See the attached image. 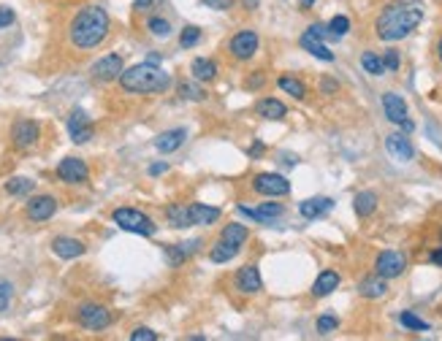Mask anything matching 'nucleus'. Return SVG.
I'll return each instance as SVG.
<instances>
[{
	"instance_id": "obj_1",
	"label": "nucleus",
	"mask_w": 442,
	"mask_h": 341,
	"mask_svg": "<svg viewBox=\"0 0 442 341\" xmlns=\"http://www.w3.org/2000/svg\"><path fill=\"white\" fill-rule=\"evenodd\" d=\"M423 19V8L418 3H394L388 6L375 22V33H378L380 41H402L407 38Z\"/></svg>"
},
{
	"instance_id": "obj_2",
	"label": "nucleus",
	"mask_w": 442,
	"mask_h": 341,
	"mask_svg": "<svg viewBox=\"0 0 442 341\" xmlns=\"http://www.w3.org/2000/svg\"><path fill=\"white\" fill-rule=\"evenodd\" d=\"M109 28H112V19H109L106 8L85 6L71 22V44L79 49H95L109 35Z\"/></svg>"
},
{
	"instance_id": "obj_3",
	"label": "nucleus",
	"mask_w": 442,
	"mask_h": 341,
	"mask_svg": "<svg viewBox=\"0 0 442 341\" xmlns=\"http://www.w3.org/2000/svg\"><path fill=\"white\" fill-rule=\"evenodd\" d=\"M171 84V76L166 71H160L155 62H139L133 68L123 71L120 76V87L125 93H166Z\"/></svg>"
},
{
	"instance_id": "obj_4",
	"label": "nucleus",
	"mask_w": 442,
	"mask_h": 341,
	"mask_svg": "<svg viewBox=\"0 0 442 341\" xmlns=\"http://www.w3.org/2000/svg\"><path fill=\"white\" fill-rule=\"evenodd\" d=\"M112 219L117 222V228H123L127 233H136V236H155V230H158L155 222L139 209H114Z\"/></svg>"
},
{
	"instance_id": "obj_5",
	"label": "nucleus",
	"mask_w": 442,
	"mask_h": 341,
	"mask_svg": "<svg viewBox=\"0 0 442 341\" xmlns=\"http://www.w3.org/2000/svg\"><path fill=\"white\" fill-rule=\"evenodd\" d=\"M382 111H385L388 122L399 125L405 133H412V127H415V125H412L410 117H407V103H405V98H402V95H396V93L382 95Z\"/></svg>"
},
{
	"instance_id": "obj_6",
	"label": "nucleus",
	"mask_w": 442,
	"mask_h": 341,
	"mask_svg": "<svg viewBox=\"0 0 442 341\" xmlns=\"http://www.w3.org/2000/svg\"><path fill=\"white\" fill-rule=\"evenodd\" d=\"M405 268H407V260H405V255L396 252V249L380 252L378 260H375V274H380L382 279H396V277L405 274Z\"/></svg>"
},
{
	"instance_id": "obj_7",
	"label": "nucleus",
	"mask_w": 442,
	"mask_h": 341,
	"mask_svg": "<svg viewBox=\"0 0 442 341\" xmlns=\"http://www.w3.org/2000/svg\"><path fill=\"white\" fill-rule=\"evenodd\" d=\"M76 320H79V325L87 328V331H103V328L112 325V314H109L106 306H100V304H82L79 311H76Z\"/></svg>"
},
{
	"instance_id": "obj_8",
	"label": "nucleus",
	"mask_w": 442,
	"mask_h": 341,
	"mask_svg": "<svg viewBox=\"0 0 442 341\" xmlns=\"http://www.w3.org/2000/svg\"><path fill=\"white\" fill-rule=\"evenodd\" d=\"M253 190L266 198H283L290 192V182L280 174H258L253 179Z\"/></svg>"
},
{
	"instance_id": "obj_9",
	"label": "nucleus",
	"mask_w": 442,
	"mask_h": 341,
	"mask_svg": "<svg viewBox=\"0 0 442 341\" xmlns=\"http://www.w3.org/2000/svg\"><path fill=\"white\" fill-rule=\"evenodd\" d=\"M123 57L120 55H106V57H100V60L93 65V79L95 82H100V84H106V82H114V79H120L123 76Z\"/></svg>"
},
{
	"instance_id": "obj_10",
	"label": "nucleus",
	"mask_w": 442,
	"mask_h": 341,
	"mask_svg": "<svg viewBox=\"0 0 442 341\" xmlns=\"http://www.w3.org/2000/svg\"><path fill=\"white\" fill-rule=\"evenodd\" d=\"M58 176L63 179L65 185H85L90 171H87V163L79 160V157H65L63 163L58 165Z\"/></svg>"
},
{
	"instance_id": "obj_11",
	"label": "nucleus",
	"mask_w": 442,
	"mask_h": 341,
	"mask_svg": "<svg viewBox=\"0 0 442 341\" xmlns=\"http://www.w3.org/2000/svg\"><path fill=\"white\" fill-rule=\"evenodd\" d=\"M38 136H41V127L33 120H19L11 127V141H14L17 149H30L33 144L38 141Z\"/></svg>"
},
{
	"instance_id": "obj_12",
	"label": "nucleus",
	"mask_w": 442,
	"mask_h": 341,
	"mask_svg": "<svg viewBox=\"0 0 442 341\" xmlns=\"http://www.w3.org/2000/svg\"><path fill=\"white\" fill-rule=\"evenodd\" d=\"M68 133H71V141L73 144H85V141H90L95 133L93 122H90V117L82 111V109H76L71 117H68Z\"/></svg>"
},
{
	"instance_id": "obj_13",
	"label": "nucleus",
	"mask_w": 442,
	"mask_h": 341,
	"mask_svg": "<svg viewBox=\"0 0 442 341\" xmlns=\"http://www.w3.org/2000/svg\"><path fill=\"white\" fill-rule=\"evenodd\" d=\"M258 52V35L255 30H242L231 38V55L236 60H250Z\"/></svg>"
},
{
	"instance_id": "obj_14",
	"label": "nucleus",
	"mask_w": 442,
	"mask_h": 341,
	"mask_svg": "<svg viewBox=\"0 0 442 341\" xmlns=\"http://www.w3.org/2000/svg\"><path fill=\"white\" fill-rule=\"evenodd\" d=\"M385 149H388V155L394 157L396 163H410L412 157H415V149H412L410 138L405 133H391L385 138Z\"/></svg>"
},
{
	"instance_id": "obj_15",
	"label": "nucleus",
	"mask_w": 442,
	"mask_h": 341,
	"mask_svg": "<svg viewBox=\"0 0 442 341\" xmlns=\"http://www.w3.org/2000/svg\"><path fill=\"white\" fill-rule=\"evenodd\" d=\"M55 212H58V201L52 195H35L28 201V217L33 222H46V219H52Z\"/></svg>"
},
{
	"instance_id": "obj_16",
	"label": "nucleus",
	"mask_w": 442,
	"mask_h": 341,
	"mask_svg": "<svg viewBox=\"0 0 442 341\" xmlns=\"http://www.w3.org/2000/svg\"><path fill=\"white\" fill-rule=\"evenodd\" d=\"M260 287H263V279L258 266H242L236 274V290L245 295H253V293H260Z\"/></svg>"
},
{
	"instance_id": "obj_17",
	"label": "nucleus",
	"mask_w": 442,
	"mask_h": 341,
	"mask_svg": "<svg viewBox=\"0 0 442 341\" xmlns=\"http://www.w3.org/2000/svg\"><path fill=\"white\" fill-rule=\"evenodd\" d=\"M239 212L245 214V217L255 219V222H260V225H272L274 217H280L283 214V203H263V206H258V209H250V206H239Z\"/></svg>"
},
{
	"instance_id": "obj_18",
	"label": "nucleus",
	"mask_w": 442,
	"mask_h": 341,
	"mask_svg": "<svg viewBox=\"0 0 442 341\" xmlns=\"http://www.w3.org/2000/svg\"><path fill=\"white\" fill-rule=\"evenodd\" d=\"M185 138H188V130H185V127L166 130V133H160L158 138H155V149H158V152H163V155H168V152H177V149L185 144Z\"/></svg>"
},
{
	"instance_id": "obj_19",
	"label": "nucleus",
	"mask_w": 442,
	"mask_h": 341,
	"mask_svg": "<svg viewBox=\"0 0 442 341\" xmlns=\"http://www.w3.org/2000/svg\"><path fill=\"white\" fill-rule=\"evenodd\" d=\"M52 252L63 260H73V257H82L85 255V244L79 239H71V236H58L52 241Z\"/></svg>"
},
{
	"instance_id": "obj_20",
	"label": "nucleus",
	"mask_w": 442,
	"mask_h": 341,
	"mask_svg": "<svg viewBox=\"0 0 442 341\" xmlns=\"http://www.w3.org/2000/svg\"><path fill=\"white\" fill-rule=\"evenodd\" d=\"M331 206H334L331 198H307V201L299 203V212H301L304 219H317V217H323V214H328Z\"/></svg>"
},
{
	"instance_id": "obj_21",
	"label": "nucleus",
	"mask_w": 442,
	"mask_h": 341,
	"mask_svg": "<svg viewBox=\"0 0 442 341\" xmlns=\"http://www.w3.org/2000/svg\"><path fill=\"white\" fill-rule=\"evenodd\" d=\"M337 287H339V274L331 271V268H326L323 274H317L315 284H312V295H315V298H326V295H331Z\"/></svg>"
},
{
	"instance_id": "obj_22",
	"label": "nucleus",
	"mask_w": 442,
	"mask_h": 341,
	"mask_svg": "<svg viewBox=\"0 0 442 341\" xmlns=\"http://www.w3.org/2000/svg\"><path fill=\"white\" fill-rule=\"evenodd\" d=\"M190 225H212L220 219V209L215 206H204V203H190Z\"/></svg>"
},
{
	"instance_id": "obj_23",
	"label": "nucleus",
	"mask_w": 442,
	"mask_h": 341,
	"mask_svg": "<svg viewBox=\"0 0 442 341\" xmlns=\"http://www.w3.org/2000/svg\"><path fill=\"white\" fill-rule=\"evenodd\" d=\"M301 46H304L312 57H317V60H326V62L334 60V52L323 44V38H317V35H312V33H304V35H301Z\"/></svg>"
},
{
	"instance_id": "obj_24",
	"label": "nucleus",
	"mask_w": 442,
	"mask_h": 341,
	"mask_svg": "<svg viewBox=\"0 0 442 341\" xmlns=\"http://www.w3.org/2000/svg\"><path fill=\"white\" fill-rule=\"evenodd\" d=\"M190 73H193L195 82H212L218 76V65L212 60H206V57H195L193 65H190Z\"/></svg>"
},
{
	"instance_id": "obj_25",
	"label": "nucleus",
	"mask_w": 442,
	"mask_h": 341,
	"mask_svg": "<svg viewBox=\"0 0 442 341\" xmlns=\"http://www.w3.org/2000/svg\"><path fill=\"white\" fill-rule=\"evenodd\" d=\"M353 209H355V214H358V217H369V214H375V209H378V195H375V192H369V190L358 192V195H355V201H353Z\"/></svg>"
},
{
	"instance_id": "obj_26",
	"label": "nucleus",
	"mask_w": 442,
	"mask_h": 341,
	"mask_svg": "<svg viewBox=\"0 0 442 341\" xmlns=\"http://www.w3.org/2000/svg\"><path fill=\"white\" fill-rule=\"evenodd\" d=\"M255 111H258V117H263V120H283L285 114H288V109H285L280 100H274V98H263Z\"/></svg>"
},
{
	"instance_id": "obj_27",
	"label": "nucleus",
	"mask_w": 442,
	"mask_h": 341,
	"mask_svg": "<svg viewBox=\"0 0 442 341\" xmlns=\"http://www.w3.org/2000/svg\"><path fill=\"white\" fill-rule=\"evenodd\" d=\"M239 244H231V241H225V239H220L215 247L209 249V260L212 263H228L231 257H236L239 255Z\"/></svg>"
},
{
	"instance_id": "obj_28",
	"label": "nucleus",
	"mask_w": 442,
	"mask_h": 341,
	"mask_svg": "<svg viewBox=\"0 0 442 341\" xmlns=\"http://www.w3.org/2000/svg\"><path fill=\"white\" fill-rule=\"evenodd\" d=\"M388 279H382V277H369V279H364L358 284V293L364 295V298H382L385 295V290H388Z\"/></svg>"
},
{
	"instance_id": "obj_29",
	"label": "nucleus",
	"mask_w": 442,
	"mask_h": 341,
	"mask_svg": "<svg viewBox=\"0 0 442 341\" xmlns=\"http://www.w3.org/2000/svg\"><path fill=\"white\" fill-rule=\"evenodd\" d=\"M166 219L171 222V228H193V225H190L188 203H171V206L166 209Z\"/></svg>"
},
{
	"instance_id": "obj_30",
	"label": "nucleus",
	"mask_w": 442,
	"mask_h": 341,
	"mask_svg": "<svg viewBox=\"0 0 442 341\" xmlns=\"http://www.w3.org/2000/svg\"><path fill=\"white\" fill-rule=\"evenodd\" d=\"M247 236H250V233H247V228H245V225H236V222H233V225H225V228H222V233H220V239L231 241V244H239V247L247 241Z\"/></svg>"
},
{
	"instance_id": "obj_31",
	"label": "nucleus",
	"mask_w": 442,
	"mask_h": 341,
	"mask_svg": "<svg viewBox=\"0 0 442 341\" xmlns=\"http://www.w3.org/2000/svg\"><path fill=\"white\" fill-rule=\"evenodd\" d=\"M280 90H285L288 95H293L296 100H304V98H307L304 82H299V79H293V76H283V79H280Z\"/></svg>"
},
{
	"instance_id": "obj_32",
	"label": "nucleus",
	"mask_w": 442,
	"mask_h": 341,
	"mask_svg": "<svg viewBox=\"0 0 442 341\" xmlns=\"http://www.w3.org/2000/svg\"><path fill=\"white\" fill-rule=\"evenodd\" d=\"M361 68L372 76H382L385 73V65H382V57H378L375 52H364L361 55Z\"/></svg>"
},
{
	"instance_id": "obj_33",
	"label": "nucleus",
	"mask_w": 442,
	"mask_h": 341,
	"mask_svg": "<svg viewBox=\"0 0 442 341\" xmlns=\"http://www.w3.org/2000/svg\"><path fill=\"white\" fill-rule=\"evenodd\" d=\"M33 187H35L33 179L17 176V179H11V182L6 185V190H8V195H28V192H33Z\"/></svg>"
},
{
	"instance_id": "obj_34",
	"label": "nucleus",
	"mask_w": 442,
	"mask_h": 341,
	"mask_svg": "<svg viewBox=\"0 0 442 341\" xmlns=\"http://www.w3.org/2000/svg\"><path fill=\"white\" fill-rule=\"evenodd\" d=\"M350 30V19L345 14H337L331 22H328V33H331V38H342V35H348Z\"/></svg>"
},
{
	"instance_id": "obj_35",
	"label": "nucleus",
	"mask_w": 442,
	"mask_h": 341,
	"mask_svg": "<svg viewBox=\"0 0 442 341\" xmlns=\"http://www.w3.org/2000/svg\"><path fill=\"white\" fill-rule=\"evenodd\" d=\"M179 98H182V100H204L206 93H204V87H198V84H193V82H182V84H179Z\"/></svg>"
},
{
	"instance_id": "obj_36",
	"label": "nucleus",
	"mask_w": 442,
	"mask_h": 341,
	"mask_svg": "<svg viewBox=\"0 0 442 341\" xmlns=\"http://www.w3.org/2000/svg\"><path fill=\"white\" fill-rule=\"evenodd\" d=\"M399 322H402L405 328H410V331H429V322L421 320V317H415L412 311H402V314H399Z\"/></svg>"
},
{
	"instance_id": "obj_37",
	"label": "nucleus",
	"mask_w": 442,
	"mask_h": 341,
	"mask_svg": "<svg viewBox=\"0 0 442 341\" xmlns=\"http://www.w3.org/2000/svg\"><path fill=\"white\" fill-rule=\"evenodd\" d=\"M147 28H150L152 35H158V38H168V35H171V25H168V19H160V17H152Z\"/></svg>"
},
{
	"instance_id": "obj_38",
	"label": "nucleus",
	"mask_w": 442,
	"mask_h": 341,
	"mask_svg": "<svg viewBox=\"0 0 442 341\" xmlns=\"http://www.w3.org/2000/svg\"><path fill=\"white\" fill-rule=\"evenodd\" d=\"M198 41H201V30H198V28H193V25H190V28H185V30H182V35H179V44H182L185 49L195 46Z\"/></svg>"
},
{
	"instance_id": "obj_39",
	"label": "nucleus",
	"mask_w": 442,
	"mask_h": 341,
	"mask_svg": "<svg viewBox=\"0 0 442 341\" xmlns=\"http://www.w3.org/2000/svg\"><path fill=\"white\" fill-rule=\"evenodd\" d=\"M337 328H339V320H337V317H331V314L317 317V333H331V331H337Z\"/></svg>"
},
{
	"instance_id": "obj_40",
	"label": "nucleus",
	"mask_w": 442,
	"mask_h": 341,
	"mask_svg": "<svg viewBox=\"0 0 442 341\" xmlns=\"http://www.w3.org/2000/svg\"><path fill=\"white\" fill-rule=\"evenodd\" d=\"M166 257H168V263H171L174 268H177V266H182V263L188 260V257L182 255V249L177 247V244H174V247H166Z\"/></svg>"
},
{
	"instance_id": "obj_41",
	"label": "nucleus",
	"mask_w": 442,
	"mask_h": 341,
	"mask_svg": "<svg viewBox=\"0 0 442 341\" xmlns=\"http://www.w3.org/2000/svg\"><path fill=\"white\" fill-rule=\"evenodd\" d=\"M11 295H14V287H11L8 282H0V311L8 309V304H11Z\"/></svg>"
},
{
	"instance_id": "obj_42",
	"label": "nucleus",
	"mask_w": 442,
	"mask_h": 341,
	"mask_svg": "<svg viewBox=\"0 0 442 341\" xmlns=\"http://www.w3.org/2000/svg\"><path fill=\"white\" fill-rule=\"evenodd\" d=\"M382 65H385V71H399V52H396V49H388V52L382 55Z\"/></svg>"
},
{
	"instance_id": "obj_43",
	"label": "nucleus",
	"mask_w": 442,
	"mask_h": 341,
	"mask_svg": "<svg viewBox=\"0 0 442 341\" xmlns=\"http://www.w3.org/2000/svg\"><path fill=\"white\" fill-rule=\"evenodd\" d=\"M130 341H158V333H152L150 328H136L130 333Z\"/></svg>"
},
{
	"instance_id": "obj_44",
	"label": "nucleus",
	"mask_w": 442,
	"mask_h": 341,
	"mask_svg": "<svg viewBox=\"0 0 442 341\" xmlns=\"http://www.w3.org/2000/svg\"><path fill=\"white\" fill-rule=\"evenodd\" d=\"M201 3L209 6V8H215V11H228L233 6V0H201Z\"/></svg>"
},
{
	"instance_id": "obj_45",
	"label": "nucleus",
	"mask_w": 442,
	"mask_h": 341,
	"mask_svg": "<svg viewBox=\"0 0 442 341\" xmlns=\"http://www.w3.org/2000/svg\"><path fill=\"white\" fill-rule=\"evenodd\" d=\"M263 84H266V76H263V73H255V76H250V79L245 82L247 90H260Z\"/></svg>"
},
{
	"instance_id": "obj_46",
	"label": "nucleus",
	"mask_w": 442,
	"mask_h": 341,
	"mask_svg": "<svg viewBox=\"0 0 442 341\" xmlns=\"http://www.w3.org/2000/svg\"><path fill=\"white\" fill-rule=\"evenodd\" d=\"M11 22H14V11L3 6V8H0V30H3V28H8Z\"/></svg>"
},
{
	"instance_id": "obj_47",
	"label": "nucleus",
	"mask_w": 442,
	"mask_h": 341,
	"mask_svg": "<svg viewBox=\"0 0 442 341\" xmlns=\"http://www.w3.org/2000/svg\"><path fill=\"white\" fill-rule=\"evenodd\" d=\"M177 247L182 249V255H185V257H190V255H195V252H198L201 241H198V239H193V241H188V244H177Z\"/></svg>"
},
{
	"instance_id": "obj_48",
	"label": "nucleus",
	"mask_w": 442,
	"mask_h": 341,
	"mask_svg": "<svg viewBox=\"0 0 442 341\" xmlns=\"http://www.w3.org/2000/svg\"><path fill=\"white\" fill-rule=\"evenodd\" d=\"M307 33H312V35L323 38V41H326V38H331V33H328V25H320V22H317V25H312V28H310Z\"/></svg>"
},
{
	"instance_id": "obj_49",
	"label": "nucleus",
	"mask_w": 442,
	"mask_h": 341,
	"mask_svg": "<svg viewBox=\"0 0 442 341\" xmlns=\"http://www.w3.org/2000/svg\"><path fill=\"white\" fill-rule=\"evenodd\" d=\"M166 171H168V165H166V163H155V165H150V174H152V176H160V174H166Z\"/></svg>"
},
{
	"instance_id": "obj_50",
	"label": "nucleus",
	"mask_w": 442,
	"mask_h": 341,
	"mask_svg": "<svg viewBox=\"0 0 442 341\" xmlns=\"http://www.w3.org/2000/svg\"><path fill=\"white\" fill-rule=\"evenodd\" d=\"M263 155V144L260 141H255L253 147H250V157H260Z\"/></svg>"
},
{
	"instance_id": "obj_51",
	"label": "nucleus",
	"mask_w": 442,
	"mask_h": 341,
	"mask_svg": "<svg viewBox=\"0 0 442 341\" xmlns=\"http://www.w3.org/2000/svg\"><path fill=\"white\" fill-rule=\"evenodd\" d=\"M432 263H434V266H440V268H442V247L432 252Z\"/></svg>"
},
{
	"instance_id": "obj_52",
	"label": "nucleus",
	"mask_w": 442,
	"mask_h": 341,
	"mask_svg": "<svg viewBox=\"0 0 442 341\" xmlns=\"http://www.w3.org/2000/svg\"><path fill=\"white\" fill-rule=\"evenodd\" d=\"M323 90H326V93H334V90H337V82L326 79V82H323Z\"/></svg>"
},
{
	"instance_id": "obj_53",
	"label": "nucleus",
	"mask_w": 442,
	"mask_h": 341,
	"mask_svg": "<svg viewBox=\"0 0 442 341\" xmlns=\"http://www.w3.org/2000/svg\"><path fill=\"white\" fill-rule=\"evenodd\" d=\"M150 6H152V0H136V6H133V8L144 11V8H150Z\"/></svg>"
},
{
	"instance_id": "obj_54",
	"label": "nucleus",
	"mask_w": 442,
	"mask_h": 341,
	"mask_svg": "<svg viewBox=\"0 0 442 341\" xmlns=\"http://www.w3.org/2000/svg\"><path fill=\"white\" fill-rule=\"evenodd\" d=\"M437 57H440V62H442V38L437 41Z\"/></svg>"
},
{
	"instance_id": "obj_55",
	"label": "nucleus",
	"mask_w": 442,
	"mask_h": 341,
	"mask_svg": "<svg viewBox=\"0 0 442 341\" xmlns=\"http://www.w3.org/2000/svg\"><path fill=\"white\" fill-rule=\"evenodd\" d=\"M312 3H315V0H301V6H312Z\"/></svg>"
}]
</instances>
